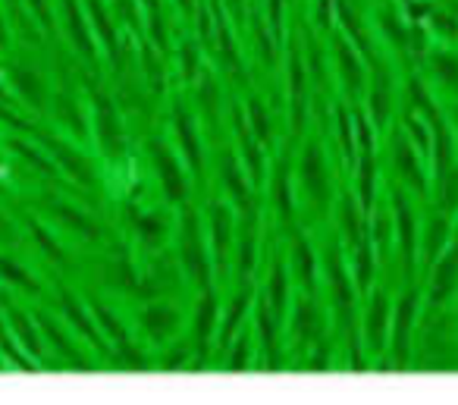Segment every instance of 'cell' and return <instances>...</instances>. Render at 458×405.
I'll return each instance as SVG.
<instances>
[{
    "instance_id": "cell-1",
    "label": "cell",
    "mask_w": 458,
    "mask_h": 405,
    "mask_svg": "<svg viewBox=\"0 0 458 405\" xmlns=\"http://www.w3.org/2000/svg\"><path fill=\"white\" fill-rule=\"evenodd\" d=\"M176 248H179V271L198 283L210 286V273L214 271V254H210V242L208 233L201 229V220H198L195 208L185 204L182 214H179V227H176Z\"/></svg>"
},
{
    "instance_id": "cell-2",
    "label": "cell",
    "mask_w": 458,
    "mask_h": 405,
    "mask_svg": "<svg viewBox=\"0 0 458 405\" xmlns=\"http://www.w3.org/2000/svg\"><path fill=\"white\" fill-rule=\"evenodd\" d=\"M324 280H327V292H330V305L333 315H336L343 333H349L358 346V333H355V280H352L349 264L343 261V252L336 246L327 252L324 258Z\"/></svg>"
},
{
    "instance_id": "cell-3",
    "label": "cell",
    "mask_w": 458,
    "mask_h": 405,
    "mask_svg": "<svg viewBox=\"0 0 458 405\" xmlns=\"http://www.w3.org/2000/svg\"><path fill=\"white\" fill-rule=\"evenodd\" d=\"M420 315V292L414 286H408L399 296L393 308V323H389V352H393V367H408L411 365V333Z\"/></svg>"
},
{
    "instance_id": "cell-4",
    "label": "cell",
    "mask_w": 458,
    "mask_h": 405,
    "mask_svg": "<svg viewBox=\"0 0 458 405\" xmlns=\"http://www.w3.org/2000/svg\"><path fill=\"white\" fill-rule=\"evenodd\" d=\"M299 189L301 198L308 202V208L324 211L330 204V167H327L324 148L318 142H308L305 151L299 158Z\"/></svg>"
},
{
    "instance_id": "cell-5",
    "label": "cell",
    "mask_w": 458,
    "mask_h": 405,
    "mask_svg": "<svg viewBox=\"0 0 458 405\" xmlns=\"http://www.w3.org/2000/svg\"><path fill=\"white\" fill-rule=\"evenodd\" d=\"M393 223H395V246H399V254H402V267L405 273L411 277V271L418 267V258H420V229H418V214H414V204L408 198L405 189H395L393 192Z\"/></svg>"
},
{
    "instance_id": "cell-6",
    "label": "cell",
    "mask_w": 458,
    "mask_h": 405,
    "mask_svg": "<svg viewBox=\"0 0 458 405\" xmlns=\"http://www.w3.org/2000/svg\"><path fill=\"white\" fill-rule=\"evenodd\" d=\"M148 158H151V167L157 173L160 192H164L166 202L185 204V198H189V179H185V167L173 154V148L164 139H151L148 142Z\"/></svg>"
},
{
    "instance_id": "cell-7",
    "label": "cell",
    "mask_w": 458,
    "mask_h": 405,
    "mask_svg": "<svg viewBox=\"0 0 458 405\" xmlns=\"http://www.w3.org/2000/svg\"><path fill=\"white\" fill-rule=\"evenodd\" d=\"M91 135H95V142L107 158H120L123 148H126L120 114H116L114 101L98 89H91Z\"/></svg>"
},
{
    "instance_id": "cell-8",
    "label": "cell",
    "mask_w": 458,
    "mask_h": 405,
    "mask_svg": "<svg viewBox=\"0 0 458 405\" xmlns=\"http://www.w3.org/2000/svg\"><path fill=\"white\" fill-rule=\"evenodd\" d=\"M389 323H393V305L383 289L368 292V305H364V321H361V336L368 352L383 355L389 349Z\"/></svg>"
},
{
    "instance_id": "cell-9",
    "label": "cell",
    "mask_w": 458,
    "mask_h": 405,
    "mask_svg": "<svg viewBox=\"0 0 458 405\" xmlns=\"http://www.w3.org/2000/svg\"><path fill=\"white\" fill-rule=\"evenodd\" d=\"M393 170L402 179V185L411 189L414 195H427L430 192V179H427L424 170V154L411 145V139L405 133L393 135Z\"/></svg>"
},
{
    "instance_id": "cell-10",
    "label": "cell",
    "mask_w": 458,
    "mask_h": 405,
    "mask_svg": "<svg viewBox=\"0 0 458 405\" xmlns=\"http://www.w3.org/2000/svg\"><path fill=\"white\" fill-rule=\"evenodd\" d=\"M458 289V239L449 242L443 254L430 264V283H427V308H443Z\"/></svg>"
},
{
    "instance_id": "cell-11",
    "label": "cell",
    "mask_w": 458,
    "mask_h": 405,
    "mask_svg": "<svg viewBox=\"0 0 458 405\" xmlns=\"http://www.w3.org/2000/svg\"><path fill=\"white\" fill-rule=\"evenodd\" d=\"M173 139H176V148L182 154L185 167H189L195 177L204 173V145H201V133H198L195 114H191L185 104H176L173 110Z\"/></svg>"
},
{
    "instance_id": "cell-12",
    "label": "cell",
    "mask_w": 458,
    "mask_h": 405,
    "mask_svg": "<svg viewBox=\"0 0 458 405\" xmlns=\"http://www.w3.org/2000/svg\"><path fill=\"white\" fill-rule=\"evenodd\" d=\"M60 20H64V32L70 39V45L76 47L79 57L95 64L98 41H95V29L89 22V13H85V4H79V0H60Z\"/></svg>"
},
{
    "instance_id": "cell-13",
    "label": "cell",
    "mask_w": 458,
    "mask_h": 405,
    "mask_svg": "<svg viewBox=\"0 0 458 405\" xmlns=\"http://www.w3.org/2000/svg\"><path fill=\"white\" fill-rule=\"evenodd\" d=\"M289 333H293L295 346L301 349H311L314 342L324 340V315H320V305L311 292L295 298L293 315H289Z\"/></svg>"
},
{
    "instance_id": "cell-14",
    "label": "cell",
    "mask_w": 458,
    "mask_h": 405,
    "mask_svg": "<svg viewBox=\"0 0 458 405\" xmlns=\"http://www.w3.org/2000/svg\"><path fill=\"white\" fill-rule=\"evenodd\" d=\"M135 321H139L141 336H145L148 342H154V346H166V342H173V336H176L179 327H182V315H179V308L164 305V302L141 308L139 315H135Z\"/></svg>"
},
{
    "instance_id": "cell-15",
    "label": "cell",
    "mask_w": 458,
    "mask_h": 405,
    "mask_svg": "<svg viewBox=\"0 0 458 405\" xmlns=\"http://www.w3.org/2000/svg\"><path fill=\"white\" fill-rule=\"evenodd\" d=\"M208 242H210V254H214V271H220V277H223V264H226V258L233 254V246H236L233 211H229L226 202H214V204H210Z\"/></svg>"
},
{
    "instance_id": "cell-16",
    "label": "cell",
    "mask_w": 458,
    "mask_h": 405,
    "mask_svg": "<svg viewBox=\"0 0 458 405\" xmlns=\"http://www.w3.org/2000/svg\"><path fill=\"white\" fill-rule=\"evenodd\" d=\"M220 330V298L210 286L201 289V298L195 302V311H191V342H195V352H208L210 340Z\"/></svg>"
},
{
    "instance_id": "cell-17",
    "label": "cell",
    "mask_w": 458,
    "mask_h": 405,
    "mask_svg": "<svg viewBox=\"0 0 458 405\" xmlns=\"http://www.w3.org/2000/svg\"><path fill=\"white\" fill-rule=\"evenodd\" d=\"M220 185L226 192V198L236 208H249L251 202V189H249V170H245L242 158L236 151H223L220 158Z\"/></svg>"
},
{
    "instance_id": "cell-18",
    "label": "cell",
    "mask_w": 458,
    "mask_h": 405,
    "mask_svg": "<svg viewBox=\"0 0 458 405\" xmlns=\"http://www.w3.org/2000/svg\"><path fill=\"white\" fill-rule=\"evenodd\" d=\"M45 145L51 148V154H54V160H57L60 170L70 173L79 185H95V167H91V160L85 158L79 148H72L70 142L57 139V135H47Z\"/></svg>"
},
{
    "instance_id": "cell-19",
    "label": "cell",
    "mask_w": 458,
    "mask_h": 405,
    "mask_svg": "<svg viewBox=\"0 0 458 405\" xmlns=\"http://www.w3.org/2000/svg\"><path fill=\"white\" fill-rule=\"evenodd\" d=\"M318 254H314L311 242L305 239L301 233L293 236V246H289V273H293L295 280L301 283V289L305 292H318Z\"/></svg>"
},
{
    "instance_id": "cell-20",
    "label": "cell",
    "mask_w": 458,
    "mask_h": 405,
    "mask_svg": "<svg viewBox=\"0 0 458 405\" xmlns=\"http://www.w3.org/2000/svg\"><path fill=\"white\" fill-rule=\"evenodd\" d=\"M449 242H452V220L445 211H439L420 229V264L430 271V264L449 248Z\"/></svg>"
},
{
    "instance_id": "cell-21",
    "label": "cell",
    "mask_w": 458,
    "mask_h": 405,
    "mask_svg": "<svg viewBox=\"0 0 458 405\" xmlns=\"http://www.w3.org/2000/svg\"><path fill=\"white\" fill-rule=\"evenodd\" d=\"M336 70H339V79H343L345 91H349L352 98H358L364 91V85H368V73H364V64H361V54L355 51V45L345 39H336Z\"/></svg>"
},
{
    "instance_id": "cell-22",
    "label": "cell",
    "mask_w": 458,
    "mask_h": 405,
    "mask_svg": "<svg viewBox=\"0 0 458 405\" xmlns=\"http://www.w3.org/2000/svg\"><path fill=\"white\" fill-rule=\"evenodd\" d=\"M276 311L270 308L267 298L255 305V327H258V342H261V352H264V365L267 367H283L280 358V336H276Z\"/></svg>"
},
{
    "instance_id": "cell-23",
    "label": "cell",
    "mask_w": 458,
    "mask_h": 405,
    "mask_svg": "<svg viewBox=\"0 0 458 405\" xmlns=\"http://www.w3.org/2000/svg\"><path fill=\"white\" fill-rule=\"evenodd\" d=\"M10 82H13L16 95L35 110H45L47 108V82L32 64H16L10 66Z\"/></svg>"
},
{
    "instance_id": "cell-24",
    "label": "cell",
    "mask_w": 458,
    "mask_h": 405,
    "mask_svg": "<svg viewBox=\"0 0 458 405\" xmlns=\"http://www.w3.org/2000/svg\"><path fill=\"white\" fill-rule=\"evenodd\" d=\"M135 236H139V242L148 248V252H157L160 246H164L166 239H170L173 233V223L170 217L164 214V211H145V214H135Z\"/></svg>"
},
{
    "instance_id": "cell-25",
    "label": "cell",
    "mask_w": 458,
    "mask_h": 405,
    "mask_svg": "<svg viewBox=\"0 0 458 405\" xmlns=\"http://www.w3.org/2000/svg\"><path fill=\"white\" fill-rule=\"evenodd\" d=\"M38 327H41V336H45V340L54 346V352L64 355V361H70L72 367H91V358H85L82 349H79L76 342H72L70 336H66V330L60 327V323L54 321V317L38 315Z\"/></svg>"
},
{
    "instance_id": "cell-26",
    "label": "cell",
    "mask_w": 458,
    "mask_h": 405,
    "mask_svg": "<svg viewBox=\"0 0 458 405\" xmlns=\"http://www.w3.org/2000/svg\"><path fill=\"white\" fill-rule=\"evenodd\" d=\"M60 308H64L66 321H70V327L76 330V333H82L89 342H98V346H104V340H107V336L101 333V327H98L91 308H85L82 302H76L70 292H64V296H60Z\"/></svg>"
},
{
    "instance_id": "cell-27",
    "label": "cell",
    "mask_w": 458,
    "mask_h": 405,
    "mask_svg": "<svg viewBox=\"0 0 458 405\" xmlns=\"http://www.w3.org/2000/svg\"><path fill=\"white\" fill-rule=\"evenodd\" d=\"M364 217H368V211L361 208V202L352 195H343V202H339V229H343V239L349 248L370 236V229L364 227Z\"/></svg>"
},
{
    "instance_id": "cell-28",
    "label": "cell",
    "mask_w": 458,
    "mask_h": 405,
    "mask_svg": "<svg viewBox=\"0 0 458 405\" xmlns=\"http://www.w3.org/2000/svg\"><path fill=\"white\" fill-rule=\"evenodd\" d=\"M251 289L249 286H242V289L233 296V302H229V308L223 311V323L220 330H216V336H220V342H233L239 336V327L242 323H249V311H251Z\"/></svg>"
},
{
    "instance_id": "cell-29",
    "label": "cell",
    "mask_w": 458,
    "mask_h": 405,
    "mask_svg": "<svg viewBox=\"0 0 458 405\" xmlns=\"http://www.w3.org/2000/svg\"><path fill=\"white\" fill-rule=\"evenodd\" d=\"M289 104H293V129H301L308 104V70L299 60V54L289 57Z\"/></svg>"
},
{
    "instance_id": "cell-30",
    "label": "cell",
    "mask_w": 458,
    "mask_h": 405,
    "mask_svg": "<svg viewBox=\"0 0 458 405\" xmlns=\"http://www.w3.org/2000/svg\"><path fill=\"white\" fill-rule=\"evenodd\" d=\"M430 73L437 79L439 91L458 101V54L445 51V47H437L430 54Z\"/></svg>"
},
{
    "instance_id": "cell-31",
    "label": "cell",
    "mask_w": 458,
    "mask_h": 405,
    "mask_svg": "<svg viewBox=\"0 0 458 405\" xmlns=\"http://www.w3.org/2000/svg\"><path fill=\"white\" fill-rule=\"evenodd\" d=\"M10 330H13V340L20 342V346L26 349L35 361H38L41 352H45V336H41V327H35L32 323V317H29L26 311L13 308L10 311Z\"/></svg>"
},
{
    "instance_id": "cell-32",
    "label": "cell",
    "mask_w": 458,
    "mask_h": 405,
    "mask_svg": "<svg viewBox=\"0 0 458 405\" xmlns=\"http://www.w3.org/2000/svg\"><path fill=\"white\" fill-rule=\"evenodd\" d=\"M270 202L283 214V220H289L295 211V189H293V173H289V160H280L270 179Z\"/></svg>"
},
{
    "instance_id": "cell-33",
    "label": "cell",
    "mask_w": 458,
    "mask_h": 405,
    "mask_svg": "<svg viewBox=\"0 0 458 405\" xmlns=\"http://www.w3.org/2000/svg\"><path fill=\"white\" fill-rule=\"evenodd\" d=\"M85 13H89V22H91V29H95V39L101 41L110 57H116V26H114L110 10L104 7L101 0H85Z\"/></svg>"
},
{
    "instance_id": "cell-34",
    "label": "cell",
    "mask_w": 458,
    "mask_h": 405,
    "mask_svg": "<svg viewBox=\"0 0 458 405\" xmlns=\"http://www.w3.org/2000/svg\"><path fill=\"white\" fill-rule=\"evenodd\" d=\"M245 114H249V129L258 135V142H261L264 148L274 145V116H270L267 104L258 95H251L249 104H245Z\"/></svg>"
},
{
    "instance_id": "cell-35",
    "label": "cell",
    "mask_w": 458,
    "mask_h": 405,
    "mask_svg": "<svg viewBox=\"0 0 458 405\" xmlns=\"http://www.w3.org/2000/svg\"><path fill=\"white\" fill-rule=\"evenodd\" d=\"M368 108H370V120H374L377 129H383L389 123V114H393V89L386 85V79L377 76L374 85L368 91Z\"/></svg>"
},
{
    "instance_id": "cell-36",
    "label": "cell",
    "mask_w": 458,
    "mask_h": 405,
    "mask_svg": "<svg viewBox=\"0 0 458 405\" xmlns=\"http://www.w3.org/2000/svg\"><path fill=\"white\" fill-rule=\"evenodd\" d=\"M267 302L276 315H283V311L289 308V267H286V261H274V267H270Z\"/></svg>"
},
{
    "instance_id": "cell-37",
    "label": "cell",
    "mask_w": 458,
    "mask_h": 405,
    "mask_svg": "<svg viewBox=\"0 0 458 405\" xmlns=\"http://www.w3.org/2000/svg\"><path fill=\"white\" fill-rule=\"evenodd\" d=\"M374 195H377V160L374 151H361V164H358V202L361 208L374 211Z\"/></svg>"
},
{
    "instance_id": "cell-38",
    "label": "cell",
    "mask_w": 458,
    "mask_h": 405,
    "mask_svg": "<svg viewBox=\"0 0 458 405\" xmlns=\"http://www.w3.org/2000/svg\"><path fill=\"white\" fill-rule=\"evenodd\" d=\"M0 280H7L10 286H16V289L29 292V296H38V292H41L38 280H35L32 273H29L26 267L20 264V261L7 258V254H0Z\"/></svg>"
},
{
    "instance_id": "cell-39",
    "label": "cell",
    "mask_w": 458,
    "mask_h": 405,
    "mask_svg": "<svg viewBox=\"0 0 458 405\" xmlns=\"http://www.w3.org/2000/svg\"><path fill=\"white\" fill-rule=\"evenodd\" d=\"M54 116H57V123H64L66 129H76L79 135H89V123L91 120L76 108V104H72L70 95L54 98Z\"/></svg>"
},
{
    "instance_id": "cell-40",
    "label": "cell",
    "mask_w": 458,
    "mask_h": 405,
    "mask_svg": "<svg viewBox=\"0 0 458 405\" xmlns=\"http://www.w3.org/2000/svg\"><path fill=\"white\" fill-rule=\"evenodd\" d=\"M236 273H239V286H249V277L255 273V258H258V239L255 233H242L236 242Z\"/></svg>"
},
{
    "instance_id": "cell-41",
    "label": "cell",
    "mask_w": 458,
    "mask_h": 405,
    "mask_svg": "<svg viewBox=\"0 0 458 405\" xmlns=\"http://www.w3.org/2000/svg\"><path fill=\"white\" fill-rule=\"evenodd\" d=\"M91 315H95L98 327H101V333L107 336L110 342H123V340H129L126 327H123V323H120V317H116L114 311L107 308V305H101V302H91Z\"/></svg>"
},
{
    "instance_id": "cell-42",
    "label": "cell",
    "mask_w": 458,
    "mask_h": 405,
    "mask_svg": "<svg viewBox=\"0 0 458 405\" xmlns=\"http://www.w3.org/2000/svg\"><path fill=\"white\" fill-rule=\"evenodd\" d=\"M54 214H57L64 223H70V227L76 229L79 236H85V239H98V236H101V229H98V223L91 220V217H85L82 211L70 208V204H57V208H54Z\"/></svg>"
},
{
    "instance_id": "cell-43",
    "label": "cell",
    "mask_w": 458,
    "mask_h": 405,
    "mask_svg": "<svg viewBox=\"0 0 458 405\" xmlns=\"http://www.w3.org/2000/svg\"><path fill=\"white\" fill-rule=\"evenodd\" d=\"M195 342L182 340V342H166L164 346V355H160L157 367L160 371H182V367H189V355L195 352Z\"/></svg>"
},
{
    "instance_id": "cell-44",
    "label": "cell",
    "mask_w": 458,
    "mask_h": 405,
    "mask_svg": "<svg viewBox=\"0 0 458 405\" xmlns=\"http://www.w3.org/2000/svg\"><path fill=\"white\" fill-rule=\"evenodd\" d=\"M251 340L249 333H239L236 340H233V349H229L226 355V371H249L251 367Z\"/></svg>"
},
{
    "instance_id": "cell-45",
    "label": "cell",
    "mask_w": 458,
    "mask_h": 405,
    "mask_svg": "<svg viewBox=\"0 0 458 405\" xmlns=\"http://www.w3.org/2000/svg\"><path fill=\"white\" fill-rule=\"evenodd\" d=\"M216 41H220V54H223V60H226L229 70H233V76L242 79V60H239L236 41H233V35H229V29L223 26V20L216 22Z\"/></svg>"
},
{
    "instance_id": "cell-46",
    "label": "cell",
    "mask_w": 458,
    "mask_h": 405,
    "mask_svg": "<svg viewBox=\"0 0 458 405\" xmlns=\"http://www.w3.org/2000/svg\"><path fill=\"white\" fill-rule=\"evenodd\" d=\"M116 349V367H129V371H139V367H148V355L135 346L132 340L114 342Z\"/></svg>"
},
{
    "instance_id": "cell-47",
    "label": "cell",
    "mask_w": 458,
    "mask_h": 405,
    "mask_svg": "<svg viewBox=\"0 0 458 405\" xmlns=\"http://www.w3.org/2000/svg\"><path fill=\"white\" fill-rule=\"evenodd\" d=\"M430 32L437 35L439 41H445V45H455V41H458V16L445 13V10L433 13L430 16Z\"/></svg>"
},
{
    "instance_id": "cell-48",
    "label": "cell",
    "mask_w": 458,
    "mask_h": 405,
    "mask_svg": "<svg viewBox=\"0 0 458 405\" xmlns=\"http://www.w3.org/2000/svg\"><path fill=\"white\" fill-rule=\"evenodd\" d=\"M216 108H220L216 82H214V76H204L201 85H198V110H201L204 120H216Z\"/></svg>"
},
{
    "instance_id": "cell-49",
    "label": "cell",
    "mask_w": 458,
    "mask_h": 405,
    "mask_svg": "<svg viewBox=\"0 0 458 405\" xmlns=\"http://www.w3.org/2000/svg\"><path fill=\"white\" fill-rule=\"evenodd\" d=\"M179 57H182L185 79H195V73H198V47L191 45V41H182V47H179Z\"/></svg>"
},
{
    "instance_id": "cell-50",
    "label": "cell",
    "mask_w": 458,
    "mask_h": 405,
    "mask_svg": "<svg viewBox=\"0 0 458 405\" xmlns=\"http://www.w3.org/2000/svg\"><path fill=\"white\" fill-rule=\"evenodd\" d=\"M32 236L38 239V246L45 248V254H51L54 261H64V252H60V246L45 233V227H41V223H32Z\"/></svg>"
},
{
    "instance_id": "cell-51",
    "label": "cell",
    "mask_w": 458,
    "mask_h": 405,
    "mask_svg": "<svg viewBox=\"0 0 458 405\" xmlns=\"http://www.w3.org/2000/svg\"><path fill=\"white\" fill-rule=\"evenodd\" d=\"M26 7L38 16L41 26H51V7H47V0H26Z\"/></svg>"
},
{
    "instance_id": "cell-52",
    "label": "cell",
    "mask_w": 458,
    "mask_h": 405,
    "mask_svg": "<svg viewBox=\"0 0 458 405\" xmlns=\"http://www.w3.org/2000/svg\"><path fill=\"white\" fill-rule=\"evenodd\" d=\"M283 22V0H270V26L280 29Z\"/></svg>"
},
{
    "instance_id": "cell-53",
    "label": "cell",
    "mask_w": 458,
    "mask_h": 405,
    "mask_svg": "<svg viewBox=\"0 0 458 405\" xmlns=\"http://www.w3.org/2000/svg\"><path fill=\"white\" fill-rule=\"evenodd\" d=\"M10 47V29H7V20L0 13V51H7Z\"/></svg>"
},
{
    "instance_id": "cell-54",
    "label": "cell",
    "mask_w": 458,
    "mask_h": 405,
    "mask_svg": "<svg viewBox=\"0 0 458 405\" xmlns=\"http://www.w3.org/2000/svg\"><path fill=\"white\" fill-rule=\"evenodd\" d=\"M114 4H116V7L123 10V13L129 16V20H132V0H114Z\"/></svg>"
},
{
    "instance_id": "cell-55",
    "label": "cell",
    "mask_w": 458,
    "mask_h": 405,
    "mask_svg": "<svg viewBox=\"0 0 458 405\" xmlns=\"http://www.w3.org/2000/svg\"><path fill=\"white\" fill-rule=\"evenodd\" d=\"M226 4H229V10H233V13H242V0H226Z\"/></svg>"
},
{
    "instance_id": "cell-56",
    "label": "cell",
    "mask_w": 458,
    "mask_h": 405,
    "mask_svg": "<svg viewBox=\"0 0 458 405\" xmlns=\"http://www.w3.org/2000/svg\"><path fill=\"white\" fill-rule=\"evenodd\" d=\"M141 4H145V7H148V10H151V13H157V7H160L157 0H141Z\"/></svg>"
},
{
    "instance_id": "cell-57",
    "label": "cell",
    "mask_w": 458,
    "mask_h": 405,
    "mask_svg": "<svg viewBox=\"0 0 458 405\" xmlns=\"http://www.w3.org/2000/svg\"><path fill=\"white\" fill-rule=\"evenodd\" d=\"M176 4H179V7L185 10V13H191V10H195V7H191V0H176Z\"/></svg>"
},
{
    "instance_id": "cell-58",
    "label": "cell",
    "mask_w": 458,
    "mask_h": 405,
    "mask_svg": "<svg viewBox=\"0 0 458 405\" xmlns=\"http://www.w3.org/2000/svg\"><path fill=\"white\" fill-rule=\"evenodd\" d=\"M452 120H455V123H452V129H455V133H458V108L452 110Z\"/></svg>"
},
{
    "instance_id": "cell-59",
    "label": "cell",
    "mask_w": 458,
    "mask_h": 405,
    "mask_svg": "<svg viewBox=\"0 0 458 405\" xmlns=\"http://www.w3.org/2000/svg\"><path fill=\"white\" fill-rule=\"evenodd\" d=\"M452 239H458V223H455V227H452Z\"/></svg>"
}]
</instances>
